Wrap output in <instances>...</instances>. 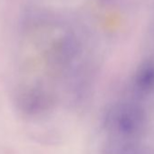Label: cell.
<instances>
[{"label":"cell","instance_id":"obj_1","mask_svg":"<svg viewBox=\"0 0 154 154\" xmlns=\"http://www.w3.org/2000/svg\"><path fill=\"white\" fill-rule=\"evenodd\" d=\"M144 123L142 110L136 104L121 103L111 112L110 123L113 131L122 140H133L140 134Z\"/></svg>","mask_w":154,"mask_h":154},{"label":"cell","instance_id":"obj_2","mask_svg":"<svg viewBox=\"0 0 154 154\" xmlns=\"http://www.w3.org/2000/svg\"><path fill=\"white\" fill-rule=\"evenodd\" d=\"M136 83L138 87L143 91H149L154 88V63H146L137 74Z\"/></svg>","mask_w":154,"mask_h":154}]
</instances>
